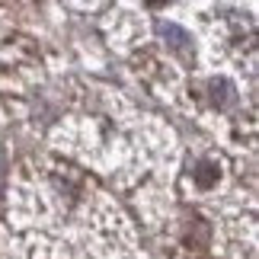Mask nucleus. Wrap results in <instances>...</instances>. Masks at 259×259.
Returning <instances> with one entry per match:
<instances>
[{"label": "nucleus", "instance_id": "obj_1", "mask_svg": "<svg viewBox=\"0 0 259 259\" xmlns=\"http://www.w3.org/2000/svg\"><path fill=\"white\" fill-rule=\"evenodd\" d=\"M192 179H195V186H202V189H211L218 179H221V170H218V163H211V160H202L192 170Z\"/></svg>", "mask_w": 259, "mask_h": 259}]
</instances>
